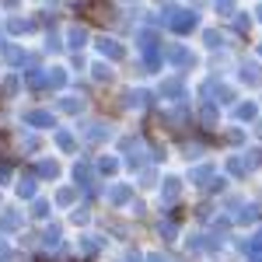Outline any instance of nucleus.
<instances>
[{
	"mask_svg": "<svg viewBox=\"0 0 262 262\" xmlns=\"http://www.w3.org/2000/svg\"><path fill=\"white\" fill-rule=\"evenodd\" d=\"M25 119L32 122V126H53V119H49V112H28Z\"/></svg>",
	"mask_w": 262,
	"mask_h": 262,
	"instance_id": "obj_1",
	"label": "nucleus"
}]
</instances>
